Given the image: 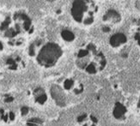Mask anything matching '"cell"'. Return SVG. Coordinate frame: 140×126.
I'll return each mask as SVG.
<instances>
[{
    "label": "cell",
    "mask_w": 140,
    "mask_h": 126,
    "mask_svg": "<svg viewBox=\"0 0 140 126\" xmlns=\"http://www.w3.org/2000/svg\"><path fill=\"white\" fill-rule=\"evenodd\" d=\"M126 42V37L123 34H116L114 35H113L110 39V44L113 47L119 46L120 45L124 44Z\"/></svg>",
    "instance_id": "7"
},
{
    "label": "cell",
    "mask_w": 140,
    "mask_h": 126,
    "mask_svg": "<svg viewBox=\"0 0 140 126\" xmlns=\"http://www.w3.org/2000/svg\"><path fill=\"white\" fill-rule=\"evenodd\" d=\"M42 121L39 118H31L27 122L28 126H42Z\"/></svg>",
    "instance_id": "10"
},
{
    "label": "cell",
    "mask_w": 140,
    "mask_h": 126,
    "mask_svg": "<svg viewBox=\"0 0 140 126\" xmlns=\"http://www.w3.org/2000/svg\"><path fill=\"white\" fill-rule=\"evenodd\" d=\"M62 51L56 44H49L46 45L38 55V62L41 65L46 67H50L55 64L58 59L60 58Z\"/></svg>",
    "instance_id": "3"
},
{
    "label": "cell",
    "mask_w": 140,
    "mask_h": 126,
    "mask_svg": "<svg viewBox=\"0 0 140 126\" xmlns=\"http://www.w3.org/2000/svg\"><path fill=\"white\" fill-rule=\"evenodd\" d=\"M2 112H3V110H0V118L2 117Z\"/></svg>",
    "instance_id": "17"
},
{
    "label": "cell",
    "mask_w": 140,
    "mask_h": 126,
    "mask_svg": "<svg viewBox=\"0 0 140 126\" xmlns=\"http://www.w3.org/2000/svg\"><path fill=\"white\" fill-rule=\"evenodd\" d=\"M2 49H3V45H2L1 42H0V50H2Z\"/></svg>",
    "instance_id": "18"
},
{
    "label": "cell",
    "mask_w": 140,
    "mask_h": 126,
    "mask_svg": "<svg viewBox=\"0 0 140 126\" xmlns=\"http://www.w3.org/2000/svg\"><path fill=\"white\" fill-rule=\"evenodd\" d=\"M77 64L87 73L96 74L104 68L106 60L102 53L96 52L95 45H88L77 53Z\"/></svg>",
    "instance_id": "1"
},
{
    "label": "cell",
    "mask_w": 140,
    "mask_h": 126,
    "mask_svg": "<svg viewBox=\"0 0 140 126\" xmlns=\"http://www.w3.org/2000/svg\"><path fill=\"white\" fill-rule=\"evenodd\" d=\"M13 100V98L12 97H9L7 99H5V102H11Z\"/></svg>",
    "instance_id": "14"
},
{
    "label": "cell",
    "mask_w": 140,
    "mask_h": 126,
    "mask_svg": "<svg viewBox=\"0 0 140 126\" xmlns=\"http://www.w3.org/2000/svg\"><path fill=\"white\" fill-rule=\"evenodd\" d=\"M52 96L54 99V100L57 102L58 106H65L66 105V95L63 89H61L58 86H52Z\"/></svg>",
    "instance_id": "5"
},
{
    "label": "cell",
    "mask_w": 140,
    "mask_h": 126,
    "mask_svg": "<svg viewBox=\"0 0 140 126\" xmlns=\"http://www.w3.org/2000/svg\"><path fill=\"white\" fill-rule=\"evenodd\" d=\"M95 4L86 1H75L71 9L72 16L77 22L89 25L94 21V9Z\"/></svg>",
    "instance_id": "2"
},
{
    "label": "cell",
    "mask_w": 140,
    "mask_h": 126,
    "mask_svg": "<svg viewBox=\"0 0 140 126\" xmlns=\"http://www.w3.org/2000/svg\"><path fill=\"white\" fill-rule=\"evenodd\" d=\"M61 36L66 41H72L74 40V38H75L73 33L69 31V30H64V31L61 33Z\"/></svg>",
    "instance_id": "9"
},
{
    "label": "cell",
    "mask_w": 140,
    "mask_h": 126,
    "mask_svg": "<svg viewBox=\"0 0 140 126\" xmlns=\"http://www.w3.org/2000/svg\"><path fill=\"white\" fill-rule=\"evenodd\" d=\"M104 21H112V22H118L120 20V16L115 10H109L106 16L103 17Z\"/></svg>",
    "instance_id": "8"
},
{
    "label": "cell",
    "mask_w": 140,
    "mask_h": 126,
    "mask_svg": "<svg viewBox=\"0 0 140 126\" xmlns=\"http://www.w3.org/2000/svg\"><path fill=\"white\" fill-rule=\"evenodd\" d=\"M10 121H13L15 119V114L13 112H10Z\"/></svg>",
    "instance_id": "13"
},
{
    "label": "cell",
    "mask_w": 140,
    "mask_h": 126,
    "mask_svg": "<svg viewBox=\"0 0 140 126\" xmlns=\"http://www.w3.org/2000/svg\"><path fill=\"white\" fill-rule=\"evenodd\" d=\"M109 31H110V29H109V28L108 27H104L103 28V32H109Z\"/></svg>",
    "instance_id": "15"
},
{
    "label": "cell",
    "mask_w": 140,
    "mask_h": 126,
    "mask_svg": "<svg viewBox=\"0 0 140 126\" xmlns=\"http://www.w3.org/2000/svg\"><path fill=\"white\" fill-rule=\"evenodd\" d=\"M21 112H22V115H27L28 112V108L27 106H23L21 109Z\"/></svg>",
    "instance_id": "12"
},
{
    "label": "cell",
    "mask_w": 140,
    "mask_h": 126,
    "mask_svg": "<svg viewBox=\"0 0 140 126\" xmlns=\"http://www.w3.org/2000/svg\"><path fill=\"white\" fill-rule=\"evenodd\" d=\"M76 123L78 126H97L98 119L92 114L84 113L77 117Z\"/></svg>",
    "instance_id": "4"
},
{
    "label": "cell",
    "mask_w": 140,
    "mask_h": 126,
    "mask_svg": "<svg viewBox=\"0 0 140 126\" xmlns=\"http://www.w3.org/2000/svg\"><path fill=\"white\" fill-rule=\"evenodd\" d=\"M137 109H138L139 111V114H140V99H139V101H138V103H137Z\"/></svg>",
    "instance_id": "16"
},
{
    "label": "cell",
    "mask_w": 140,
    "mask_h": 126,
    "mask_svg": "<svg viewBox=\"0 0 140 126\" xmlns=\"http://www.w3.org/2000/svg\"><path fill=\"white\" fill-rule=\"evenodd\" d=\"M47 95H46V94L41 95V96L36 97V101L38 102L39 104H41V105H43V104L47 101Z\"/></svg>",
    "instance_id": "11"
},
{
    "label": "cell",
    "mask_w": 140,
    "mask_h": 126,
    "mask_svg": "<svg viewBox=\"0 0 140 126\" xmlns=\"http://www.w3.org/2000/svg\"><path fill=\"white\" fill-rule=\"evenodd\" d=\"M126 113H127V110H126V106L123 104L117 102L114 106V108H113V117L118 120H124Z\"/></svg>",
    "instance_id": "6"
}]
</instances>
